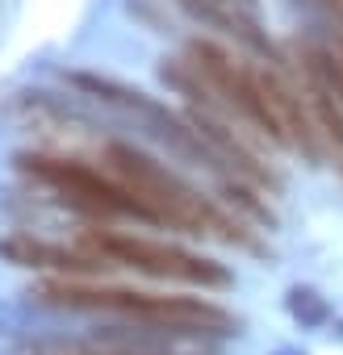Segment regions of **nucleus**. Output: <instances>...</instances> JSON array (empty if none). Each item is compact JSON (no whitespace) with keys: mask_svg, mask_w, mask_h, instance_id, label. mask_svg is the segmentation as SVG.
Masks as SVG:
<instances>
[{"mask_svg":"<svg viewBox=\"0 0 343 355\" xmlns=\"http://www.w3.org/2000/svg\"><path fill=\"white\" fill-rule=\"evenodd\" d=\"M59 355H155V351H134V347H63Z\"/></svg>","mask_w":343,"mask_h":355,"instance_id":"7","label":"nucleus"},{"mask_svg":"<svg viewBox=\"0 0 343 355\" xmlns=\"http://www.w3.org/2000/svg\"><path fill=\"white\" fill-rule=\"evenodd\" d=\"M176 5H181L193 21H201L206 30H218V34L235 38L239 46H247L251 55L276 63V46H272L268 30L260 26V17H256L251 5H243V0H176Z\"/></svg>","mask_w":343,"mask_h":355,"instance_id":"5","label":"nucleus"},{"mask_svg":"<svg viewBox=\"0 0 343 355\" xmlns=\"http://www.w3.org/2000/svg\"><path fill=\"white\" fill-rule=\"evenodd\" d=\"M243 5H251V9H256V0H243Z\"/></svg>","mask_w":343,"mask_h":355,"instance_id":"8","label":"nucleus"},{"mask_svg":"<svg viewBox=\"0 0 343 355\" xmlns=\"http://www.w3.org/2000/svg\"><path fill=\"white\" fill-rule=\"evenodd\" d=\"M339 9H343V0H339Z\"/></svg>","mask_w":343,"mask_h":355,"instance_id":"9","label":"nucleus"},{"mask_svg":"<svg viewBox=\"0 0 343 355\" xmlns=\"http://www.w3.org/2000/svg\"><path fill=\"white\" fill-rule=\"evenodd\" d=\"M105 163H109V171L117 175V180L142 201L151 222L185 230V234H210V239H222V243L251 247L247 230L226 209H218L210 197H201L193 184H185L172 167H163L159 159H151L134 142H109L105 146Z\"/></svg>","mask_w":343,"mask_h":355,"instance_id":"1","label":"nucleus"},{"mask_svg":"<svg viewBox=\"0 0 343 355\" xmlns=\"http://www.w3.org/2000/svg\"><path fill=\"white\" fill-rule=\"evenodd\" d=\"M38 301L55 309H80V313H117L167 334H222L231 326L226 309H218L206 297H167V293H138V288H113V284L51 280L38 288Z\"/></svg>","mask_w":343,"mask_h":355,"instance_id":"2","label":"nucleus"},{"mask_svg":"<svg viewBox=\"0 0 343 355\" xmlns=\"http://www.w3.org/2000/svg\"><path fill=\"white\" fill-rule=\"evenodd\" d=\"M92 251L109 259L113 268H134L151 280H172V284H193V288H226L231 272L218 259H206L197 251H185L176 243L159 239H138V234H97Z\"/></svg>","mask_w":343,"mask_h":355,"instance_id":"4","label":"nucleus"},{"mask_svg":"<svg viewBox=\"0 0 343 355\" xmlns=\"http://www.w3.org/2000/svg\"><path fill=\"white\" fill-rule=\"evenodd\" d=\"M17 167L26 175H34L38 184L55 189L63 201H72L84 214L97 218H138L151 222V214L142 209V201L117 180V175H101L97 167L80 163V159H55V155H17Z\"/></svg>","mask_w":343,"mask_h":355,"instance_id":"3","label":"nucleus"},{"mask_svg":"<svg viewBox=\"0 0 343 355\" xmlns=\"http://www.w3.org/2000/svg\"><path fill=\"white\" fill-rule=\"evenodd\" d=\"M0 255L17 268H47V272H76V276H97L101 268H113L109 259H101L97 251H67V247H55V243H42V239H30V234H13V239H0Z\"/></svg>","mask_w":343,"mask_h":355,"instance_id":"6","label":"nucleus"}]
</instances>
